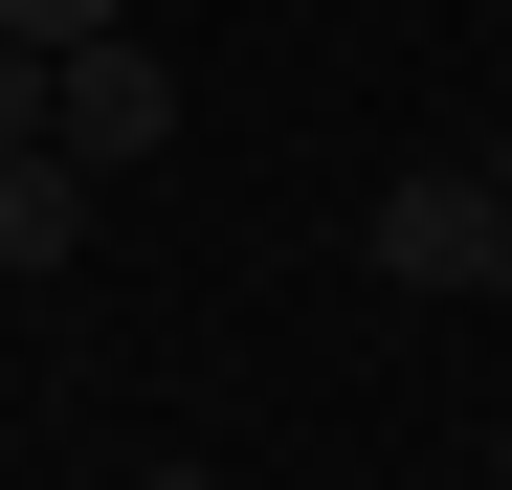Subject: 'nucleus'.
<instances>
[{"instance_id":"obj_1","label":"nucleus","mask_w":512,"mask_h":490,"mask_svg":"<svg viewBox=\"0 0 512 490\" xmlns=\"http://www.w3.org/2000/svg\"><path fill=\"white\" fill-rule=\"evenodd\" d=\"M357 268H379V290H512V201H490V156L379 179V201H357Z\"/></svg>"},{"instance_id":"obj_2","label":"nucleus","mask_w":512,"mask_h":490,"mask_svg":"<svg viewBox=\"0 0 512 490\" xmlns=\"http://www.w3.org/2000/svg\"><path fill=\"white\" fill-rule=\"evenodd\" d=\"M67 156H90V179H134V156H179V67H156L134 23H112V45H67Z\"/></svg>"},{"instance_id":"obj_3","label":"nucleus","mask_w":512,"mask_h":490,"mask_svg":"<svg viewBox=\"0 0 512 490\" xmlns=\"http://www.w3.org/2000/svg\"><path fill=\"white\" fill-rule=\"evenodd\" d=\"M90 245V156H0V268H67Z\"/></svg>"},{"instance_id":"obj_4","label":"nucleus","mask_w":512,"mask_h":490,"mask_svg":"<svg viewBox=\"0 0 512 490\" xmlns=\"http://www.w3.org/2000/svg\"><path fill=\"white\" fill-rule=\"evenodd\" d=\"M112 23H134V0H0V45H45V67H67V45H112Z\"/></svg>"},{"instance_id":"obj_5","label":"nucleus","mask_w":512,"mask_h":490,"mask_svg":"<svg viewBox=\"0 0 512 490\" xmlns=\"http://www.w3.org/2000/svg\"><path fill=\"white\" fill-rule=\"evenodd\" d=\"M134 490H223V468H134Z\"/></svg>"},{"instance_id":"obj_6","label":"nucleus","mask_w":512,"mask_h":490,"mask_svg":"<svg viewBox=\"0 0 512 490\" xmlns=\"http://www.w3.org/2000/svg\"><path fill=\"white\" fill-rule=\"evenodd\" d=\"M490 201H512V134H490Z\"/></svg>"},{"instance_id":"obj_7","label":"nucleus","mask_w":512,"mask_h":490,"mask_svg":"<svg viewBox=\"0 0 512 490\" xmlns=\"http://www.w3.org/2000/svg\"><path fill=\"white\" fill-rule=\"evenodd\" d=\"M490 490H512V424H490Z\"/></svg>"}]
</instances>
